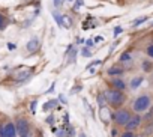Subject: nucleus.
Returning <instances> with one entry per match:
<instances>
[{
	"mask_svg": "<svg viewBox=\"0 0 153 137\" xmlns=\"http://www.w3.org/2000/svg\"><path fill=\"white\" fill-rule=\"evenodd\" d=\"M105 100H107L113 107H119V106H122V104L125 102V95L122 94V90H117V89H110L105 92Z\"/></svg>",
	"mask_w": 153,
	"mask_h": 137,
	"instance_id": "obj_1",
	"label": "nucleus"
},
{
	"mask_svg": "<svg viewBox=\"0 0 153 137\" xmlns=\"http://www.w3.org/2000/svg\"><path fill=\"white\" fill-rule=\"evenodd\" d=\"M150 107V96L147 95H141V96H138L135 102H134V110L137 113H141V112H146Z\"/></svg>",
	"mask_w": 153,
	"mask_h": 137,
	"instance_id": "obj_2",
	"label": "nucleus"
},
{
	"mask_svg": "<svg viewBox=\"0 0 153 137\" xmlns=\"http://www.w3.org/2000/svg\"><path fill=\"white\" fill-rule=\"evenodd\" d=\"M131 119V113H129V110H126V109H120V110H117V112L114 113V121L117 125H126V123L129 122Z\"/></svg>",
	"mask_w": 153,
	"mask_h": 137,
	"instance_id": "obj_3",
	"label": "nucleus"
},
{
	"mask_svg": "<svg viewBox=\"0 0 153 137\" xmlns=\"http://www.w3.org/2000/svg\"><path fill=\"white\" fill-rule=\"evenodd\" d=\"M140 125H141V117H140L138 115H135V116H131V119H129V122L126 123V130L128 131H134V130H137Z\"/></svg>",
	"mask_w": 153,
	"mask_h": 137,
	"instance_id": "obj_4",
	"label": "nucleus"
},
{
	"mask_svg": "<svg viewBox=\"0 0 153 137\" xmlns=\"http://www.w3.org/2000/svg\"><path fill=\"white\" fill-rule=\"evenodd\" d=\"M17 133L20 136H26V134H29V122L26 121V119H20L17 122Z\"/></svg>",
	"mask_w": 153,
	"mask_h": 137,
	"instance_id": "obj_5",
	"label": "nucleus"
},
{
	"mask_svg": "<svg viewBox=\"0 0 153 137\" xmlns=\"http://www.w3.org/2000/svg\"><path fill=\"white\" fill-rule=\"evenodd\" d=\"M5 130H6V137H17V127L12 122L6 123Z\"/></svg>",
	"mask_w": 153,
	"mask_h": 137,
	"instance_id": "obj_6",
	"label": "nucleus"
},
{
	"mask_svg": "<svg viewBox=\"0 0 153 137\" xmlns=\"http://www.w3.org/2000/svg\"><path fill=\"white\" fill-rule=\"evenodd\" d=\"M38 47H39L38 38H32L30 41L27 42V50H29V51H35V50H38Z\"/></svg>",
	"mask_w": 153,
	"mask_h": 137,
	"instance_id": "obj_7",
	"label": "nucleus"
},
{
	"mask_svg": "<svg viewBox=\"0 0 153 137\" xmlns=\"http://www.w3.org/2000/svg\"><path fill=\"white\" fill-rule=\"evenodd\" d=\"M122 73H123V69L119 68V66H111V68L107 71V74H108V75H113V77H114V75H120Z\"/></svg>",
	"mask_w": 153,
	"mask_h": 137,
	"instance_id": "obj_8",
	"label": "nucleus"
},
{
	"mask_svg": "<svg viewBox=\"0 0 153 137\" xmlns=\"http://www.w3.org/2000/svg\"><path fill=\"white\" fill-rule=\"evenodd\" d=\"M111 84H113V87L117 89V90H123V89H125V83H123L122 80H119V78L113 80V81H111Z\"/></svg>",
	"mask_w": 153,
	"mask_h": 137,
	"instance_id": "obj_9",
	"label": "nucleus"
},
{
	"mask_svg": "<svg viewBox=\"0 0 153 137\" xmlns=\"http://www.w3.org/2000/svg\"><path fill=\"white\" fill-rule=\"evenodd\" d=\"M141 83H143V77H137V78H134V80L131 81V87L132 89H137Z\"/></svg>",
	"mask_w": 153,
	"mask_h": 137,
	"instance_id": "obj_10",
	"label": "nucleus"
},
{
	"mask_svg": "<svg viewBox=\"0 0 153 137\" xmlns=\"http://www.w3.org/2000/svg\"><path fill=\"white\" fill-rule=\"evenodd\" d=\"M54 106H57V101L54 100V101H50V102H47L45 106H44V110L47 112V110H50L51 107H54Z\"/></svg>",
	"mask_w": 153,
	"mask_h": 137,
	"instance_id": "obj_11",
	"label": "nucleus"
},
{
	"mask_svg": "<svg viewBox=\"0 0 153 137\" xmlns=\"http://www.w3.org/2000/svg\"><path fill=\"white\" fill-rule=\"evenodd\" d=\"M131 54L129 53H123L122 56H120V62H131Z\"/></svg>",
	"mask_w": 153,
	"mask_h": 137,
	"instance_id": "obj_12",
	"label": "nucleus"
},
{
	"mask_svg": "<svg viewBox=\"0 0 153 137\" xmlns=\"http://www.w3.org/2000/svg\"><path fill=\"white\" fill-rule=\"evenodd\" d=\"M144 21H147V17H143V18H138V20H135L134 23V26H138V24H141V23H144Z\"/></svg>",
	"mask_w": 153,
	"mask_h": 137,
	"instance_id": "obj_13",
	"label": "nucleus"
},
{
	"mask_svg": "<svg viewBox=\"0 0 153 137\" xmlns=\"http://www.w3.org/2000/svg\"><path fill=\"white\" fill-rule=\"evenodd\" d=\"M81 54L84 56V57H90L92 56V53L89 51V48H83V51H81Z\"/></svg>",
	"mask_w": 153,
	"mask_h": 137,
	"instance_id": "obj_14",
	"label": "nucleus"
},
{
	"mask_svg": "<svg viewBox=\"0 0 153 137\" xmlns=\"http://www.w3.org/2000/svg\"><path fill=\"white\" fill-rule=\"evenodd\" d=\"M36 104H38V101H36V100L30 104V112H32V113H35V112H36Z\"/></svg>",
	"mask_w": 153,
	"mask_h": 137,
	"instance_id": "obj_15",
	"label": "nucleus"
},
{
	"mask_svg": "<svg viewBox=\"0 0 153 137\" xmlns=\"http://www.w3.org/2000/svg\"><path fill=\"white\" fill-rule=\"evenodd\" d=\"M120 137H134V133H132V131H128V130H126V131H125Z\"/></svg>",
	"mask_w": 153,
	"mask_h": 137,
	"instance_id": "obj_16",
	"label": "nucleus"
},
{
	"mask_svg": "<svg viewBox=\"0 0 153 137\" xmlns=\"http://www.w3.org/2000/svg\"><path fill=\"white\" fill-rule=\"evenodd\" d=\"M0 137H6V130H5V125H0Z\"/></svg>",
	"mask_w": 153,
	"mask_h": 137,
	"instance_id": "obj_17",
	"label": "nucleus"
},
{
	"mask_svg": "<svg viewBox=\"0 0 153 137\" xmlns=\"http://www.w3.org/2000/svg\"><path fill=\"white\" fill-rule=\"evenodd\" d=\"M147 54L153 59V45H150V47H147Z\"/></svg>",
	"mask_w": 153,
	"mask_h": 137,
	"instance_id": "obj_18",
	"label": "nucleus"
},
{
	"mask_svg": "<svg viewBox=\"0 0 153 137\" xmlns=\"http://www.w3.org/2000/svg\"><path fill=\"white\" fill-rule=\"evenodd\" d=\"M143 68H144V71H149L150 69V63L149 62H144L143 63Z\"/></svg>",
	"mask_w": 153,
	"mask_h": 137,
	"instance_id": "obj_19",
	"label": "nucleus"
},
{
	"mask_svg": "<svg viewBox=\"0 0 153 137\" xmlns=\"http://www.w3.org/2000/svg\"><path fill=\"white\" fill-rule=\"evenodd\" d=\"M104 96L105 95H99V98H98V102L101 104V106H104Z\"/></svg>",
	"mask_w": 153,
	"mask_h": 137,
	"instance_id": "obj_20",
	"label": "nucleus"
},
{
	"mask_svg": "<svg viewBox=\"0 0 153 137\" xmlns=\"http://www.w3.org/2000/svg\"><path fill=\"white\" fill-rule=\"evenodd\" d=\"M119 33H122V27H116L114 29V36H117Z\"/></svg>",
	"mask_w": 153,
	"mask_h": 137,
	"instance_id": "obj_21",
	"label": "nucleus"
},
{
	"mask_svg": "<svg viewBox=\"0 0 153 137\" xmlns=\"http://www.w3.org/2000/svg\"><path fill=\"white\" fill-rule=\"evenodd\" d=\"M152 117H153V109L150 110V113H149L147 116H146V119H152Z\"/></svg>",
	"mask_w": 153,
	"mask_h": 137,
	"instance_id": "obj_22",
	"label": "nucleus"
},
{
	"mask_svg": "<svg viewBox=\"0 0 153 137\" xmlns=\"http://www.w3.org/2000/svg\"><path fill=\"white\" fill-rule=\"evenodd\" d=\"M3 24H5V21H3V17L0 15V29H3Z\"/></svg>",
	"mask_w": 153,
	"mask_h": 137,
	"instance_id": "obj_23",
	"label": "nucleus"
},
{
	"mask_svg": "<svg viewBox=\"0 0 153 137\" xmlns=\"http://www.w3.org/2000/svg\"><path fill=\"white\" fill-rule=\"evenodd\" d=\"M8 48H9V50H14L15 45H14V44H8Z\"/></svg>",
	"mask_w": 153,
	"mask_h": 137,
	"instance_id": "obj_24",
	"label": "nucleus"
},
{
	"mask_svg": "<svg viewBox=\"0 0 153 137\" xmlns=\"http://www.w3.org/2000/svg\"><path fill=\"white\" fill-rule=\"evenodd\" d=\"M81 3H83V0H77V8H78V6H81Z\"/></svg>",
	"mask_w": 153,
	"mask_h": 137,
	"instance_id": "obj_25",
	"label": "nucleus"
},
{
	"mask_svg": "<svg viewBox=\"0 0 153 137\" xmlns=\"http://www.w3.org/2000/svg\"><path fill=\"white\" fill-rule=\"evenodd\" d=\"M60 3H62V2H60V0H54V5H56V6H59V5H60Z\"/></svg>",
	"mask_w": 153,
	"mask_h": 137,
	"instance_id": "obj_26",
	"label": "nucleus"
},
{
	"mask_svg": "<svg viewBox=\"0 0 153 137\" xmlns=\"http://www.w3.org/2000/svg\"><path fill=\"white\" fill-rule=\"evenodd\" d=\"M21 137H30V136H29V134H26V136H21Z\"/></svg>",
	"mask_w": 153,
	"mask_h": 137,
	"instance_id": "obj_27",
	"label": "nucleus"
},
{
	"mask_svg": "<svg viewBox=\"0 0 153 137\" xmlns=\"http://www.w3.org/2000/svg\"><path fill=\"white\" fill-rule=\"evenodd\" d=\"M138 137H144V136H138Z\"/></svg>",
	"mask_w": 153,
	"mask_h": 137,
	"instance_id": "obj_28",
	"label": "nucleus"
},
{
	"mask_svg": "<svg viewBox=\"0 0 153 137\" xmlns=\"http://www.w3.org/2000/svg\"><path fill=\"white\" fill-rule=\"evenodd\" d=\"M68 2H72V0H68Z\"/></svg>",
	"mask_w": 153,
	"mask_h": 137,
	"instance_id": "obj_29",
	"label": "nucleus"
},
{
	"mask_svg": "<svg viewBox=\"0 0 153 137\" xmlns=\"http://www.w3.org/2000/svg\"><path fill=\"white\" fill-rule=\"evenodd\" d=\"M152 26H153V23H152Z\"/></svg>",
	"mask_w": 153,
	"mask_h": 137,
	"instance_id": "obj_30",
	"label": "nucleus"
}]
</instances>
